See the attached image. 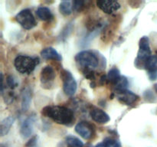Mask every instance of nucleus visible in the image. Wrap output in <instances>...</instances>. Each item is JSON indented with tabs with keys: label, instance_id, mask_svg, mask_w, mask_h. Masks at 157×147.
Returning a JSON list of instances; mask_svg holds the SVG:
<instances>
[{
	"label": "nucleus",
	"instance_id": "6ab92c4d",
	"mask_svg": "<svg viewBox=\"0 0 157 147\" xmlns=\"http://www.w3.org/2000/svg\"><path fill=\"white\" fill-rule=\"evenodd\" d=\"M121 73L120 70H118L117 67H113L111 70L109 71L108 74H107V80L110 81L112 84H115L120 79H121Z\"/></svg>",
	"mask_w": 157,
	"mask_h": 147
},
{
	"label": "nucleus",
	"instance_id": "20e7f679",
	"mask_svg": "<svg viewBox=\"0 0 157 147\" xmlns=\"http://www.w3.org/2000/svg\"><path fill=\"white\" fill-rule=\"evenodd\" d=\"M17 22L26 30L33 28L36 25V20L29 9H23L15 16Z\"/></svg>",
	"mask_w": 157,
	"mask_h": 147
},
{
	"label": "nucleus",
	"instance_id": "7ed1b4c3",
	"mask_svg": "<svg viewBox=\"0 0 157 147\" xmlns=\"http://www.w3.org/2000/svg\"><path fill=\"white\" fill-rule=\"evenodd\" d=\"M75 60L80 65L88 69V70L95 68L98 67V64H99V60H98V57L90 51H81L76 55Z\"/></svg>",
	"mask_w": 157,
	"mask_h": 147
},
{
	"label": "nucleus",
	"instance_id": "cd10ccee",
	"mask_svg": "<svg viewBox=\"0 0 157 147\" xmlns=\"http://www.w3.org/2000/svg\"><path fill=\"white\" fill-rule=\"evenodd\" d=\"M156 55H157V51H156Z\"/></svg>",
	"mask_w": 157,
	"mask_h": 147
},
{
	"label": "nucleus",
	"instance_id": "bb28decb",
	"mask_svg": "<svg viewBox=\"0 0 157 147\" xmlns=\"http://www.w3.org/2000/svg\"><path fill=\"white\" fill-rule=\"evenodd\" d=\"M154 88H155V90H156V92L157 93V84L154 85Z\"/></svg>",
	"mask_w": 157,
	"mask_h": 147
},
{
	"label": "nucleus",
	"instance_id": "5701e85b",
	"mask_svg": "<svg viewBox=\"0 0 157 147\" xmlns=\"http://www.w3.org/2000/svg\"><path fill=\"white\" fill-rule=\"evenodd\" d=\"M84 2L83 1H74L73 2V9L75 11H79L83 7Z\"/></svg>",
	"mask_w": 157,
	"mask_h": 147
},
{
	"label": "nucleus",
	"instance_id": "f3484780",
	"mask_svg": "<svg viewBox=\"0 0 157 147\" xmlns=\"http://www.w3.org/2000/svg\"><path fill=\"white\" fill-rule=\"evenodd\" d=\"M36 14L38 18L43 21H48L53 18L52 12L47 7H39L37 9Z\"/></svg>",
	"mask_w": 157,
	"mask_h": 147
},
{
	"label": "nucleus",
	"instance_id": "423d86ee",
	"mask_svg": "<svg viewBox=\"0 0 157 147\" xmlns=\"http://www.w3.org/2000/svg\"><path fill=\"white\" fill-rule=\"evenodd\" d=\"M150 56H151V50H150L149 38L148 37L144 36L140 40L139 51H138L137 58L136 61V62L142 61L144 63V61Z\"/></svg>",
	"mask_w": 157,
	"mask_h": 147
},
{
	"label": "nucleus",
	"instance_id": "ddd939ff",
	"mask_svg": "<svg viewBox=\"0 0 157 147\" xmlns=\"http://www.w3.org/2000/svg\"><path fill=\"white\" fill-rule=\"evenodd\" d=\"M144 67L148 71V74L157 73V56L151 55L144 63Z\"/></svg>",
	"mask_w": 157,
	"mask_h": 147
},
{
	"label": "nucleus",
	"instance_id": "2eb2a0df",
	"mask_svg": "<svg viewBox=\"0 0 157 147\" xmlns=\"http://www.w3.org/2000/svg\"><path fill=\"white\" fill-rule=\"evenodd\" d=\"M15 122V118L12 116H8L5 118L0 123V134L1 136H4L9 133L10 128Z\"/></svg>",
	"mask_w": 157,
	"mask_h": 147
},
{
	"label": "nucleus",
	"instance_id": "f03ea898",
	"mask_svg": "<svg viewBox=\"0 0 157 147\" xmlns=\"http://www.w3.org/2000/svg\"><path fill=\"white\" fill-rule=\"evenodd\" d=\"M38 64L36 58L25 55H19L16 57L14 61V65L17 71L23 74H29L35 70Z\"/></svg>",
	"mask_w": 157,
	"mask_h": 147
},
{
	"label": "nucleus",
	"instance_id": "dca6fc26",
	"mask_svg": "<svg viewBox=\"0 0 157 147\" xmlns=\"http://www.w3.org/2000/svg\"><path fill=\"white\" fill-rule=\"evenodd\" d=\"M31 100H32V97H31L30 90L28 88L25 89L21 94V110L22 111L25 112L29 110Z\"/></svg>",
	"mask_w": 157,
	"mask_h": 147
},
{
	"label": "nucleus",
	"instance_id": "b1692460",
	"mask_svg": "<svg viewBox=\"0 0 157 147\" xmlns=\"http://www.w3.org/2000/svg\"><path fill=\"white\" fill-rule=\"evenodd\" d=\"M7 84H8V85H9V87H11V88H14V87H15V86L17 85V84H16V83H15V80H14V78L12 77V76L8 77V78H7Z\"/></svg>",
	"mask_w": 157,
	"mask_h": 147
},
{
	"label": "nucleus",
	"instance_id": "a211bd4d",
	"mask_svg": "<svg viewBox=\"0 0 157 147\" xmlns=\"http://www.w3.org/2000/svg\"><path fill=\"white\" fill-rule=\"evenodd\" d=\"M59 10L62 15H69L73 11V2L62 1L59 5Z\"/></svg>",
	"mask_w": 157,
	"mask_h": 147
},
{
	"label": "nucleus",
	"instance_id": "393cba45",
	"mask_svg": "<svg viewBox=\"0 0 157 147\" xmlns=\"http://www.w3.org/2000/svg\"><path fill=\"white\" fill-rule=\"evenodd\" d=\"M36 141H37V137L36 136H34V137H32V139L28 142V143L26 144V145H27L28 147H34L35 145V144H36Z\"/></svg>",
	"mask_w": 157,
	"mask_h": 147
},
{
	"label": "nucleus",
	"instance_id": "6e6552de",
	"mask_svg": "<svg viewBox=\"0 0 157 147\" xmlns=\"http://www.w3.org/2000/svg\"><path fill=\"white\" fill-rule=\"evenodd\" d=\"M35 117L34 116H31L28 117L24 122L22 123L20 128V135L21 138L24 139H28L31 136L33 132V126L35 123Z\"/></svg>",
	"mask_w": 157,
	"mask_h": 147
},
{
	"label": "nucleus",
	"instance_id": "1a4fd4ad",
	"mask_svg": "<svg viewBox=\"0 0 157 147\" xmlns=\"http://www.w3.org/2000/svg\"><path fill=\"white\" fill-rule=\"evenodd\" d=\"M97 6L107 14L113 13L121 8V5L118 2L107 1V0H99L97 2Z\"/></svg>",
	"mask_w": 157,
	"mask_h": 147
},
{
	"label": "nucleus",
	"instance_id": "0eeeda50",
	"mask_svg": "<svg viewBox=\"0 0 157 147\" xmlns=\"http://www.w3.org/2000/svg\"><path fill=\"white\" fill-rule=\"evenodd\" d=\"M75 131L84 139H90L94 134L93 126L86 121L78 123L75 126Z\"/></svg>",
	"mask_w": 157,
	"mask_h": 147
},
{
	"label": "nucleus",
	"instance_id": "9d476101",
	"mask_svg": "<svg viewBox=\"0 0 157 147\" xmlns=\"http://www.w3.org/2000/svg\"><path fill=\"white\" fill-rule=\"evenodd\" d=\"M117 97L121 102L127 104V105H132L135 104L139 99V96L136 94L133 93L130 90H122V91L117 92Z\"/></svg>",
	"mask_w": 157,
	"mask_h": 147
},
{
	"label": "nucleus",
	"instance_id": "f257e3e1",
	"mask_svg": "<svg viewBox=\"0 0 157 147\" xmlns=\"http://www.w3.org/2000/svg\"><path fill=\"white\" fill-rule=\"evenodd\" d=\"M42 113L55 123L61 125H71L75 120L72 110L62 106L46 107L42 110Z\"/></svg>",
	"mask_w": 157,
	"mask_h": 147
},
{
	"label": "nucleus",
	"instance_id": "aec40b11",
	"mask_svg": "<svg viewBox=\"0 0 157 147\" xmlns=\"http://www.w3.org/2000/svg\"><path fill=\"white\" fill-rule=\"evenodd\" d=\"M66 143L68 147H83L84 143L78 137L73 136H68L65 139Z\"/></svg>",
	"mask_w": 157,
	"mask_h": 147
},
{
	"label": "nucleus",
	"instance_id": "412c9836",
	"mask_svg": "<svg viewBox=\"0 0 157 147\" xmlns=\"http://www.w3.org/2000/svg\"><path fill=\"white\" fill-rule=\"evenodd\" d=\"M115 87H116V91H122V90H127V87L128 85V81H127V78L124 77H121V79L114 84Z\"/></svg>",
	"mask_w": 157,
	"mask_h": 147
},
{
	"label": "nucleus",
	"instance_id": "4be33fe9",
	"mask_svg": "<svg viewBox=\"0 0 157 147\" xmlns=\"http://www.w3.org/2000/svg\"><path fill=\"white\" fill-rule=\"evenodd\" d=\"M103 142L104 144V147H122L119 141L110 139V138H107L104 139Z\"/></svg>",
	"mask_w": 157,
	"mask_h": 147
},
{
	"label": "nucleus",
	"instance_id": "39448f33",
	"mask_svg": "<svg viewBox=\"0 0 157 147\" xmlns=\"http://www.w3.org/2000/svg\"><path fill=\"white\" fill-rule=\"evenodd\" d=\"M63 81V90L67 96H73L77 90V82L71 74L66 70H63L61 74Z\"/></svg>",
	"mask_w": 157,
	"mask_h": 147
},
{
	"label": "nucleus",
	"instance_id": "f8f14e48",
	"mask_svg": "<svg viewBox=\"0 0 157 147\" xmlns=\"http://www.w3.org/2000/svg\"><path fill=\"white\" fill-rule=\"evenodd\" d=\"M90 116L94 121L101 124L107 123L110 119L109 115L104 110H100V109H94L93 110H91Z\"/></svg>",
	"mask_w": 157,
	"mask_h": 147
},
{
	"label": "nucleus",
	"instance_id": "9b49d317",
	"mask_svg": "<svg viewBox=\"0 0 157 147\" xmlns=\"http://www.w3.org/2000/svg\"><path fill=\"white\" fill-rule=\"evenodd\" d=\"M41 81L43 84H50L55 78V73L54 69L51 66H46L41 70L40 75Z\"/></svg>",
	"mask_w": 157,
	"mask_h": 147
},
{
	"label": "nucleus",
	"instance_id": "4468645a",
	"mask_svg": "<svg viewBox=\"0 0 157 147\" xmlns=\"http://www.w3.org/2000/svg\"><path fill=\"white\" fill-rule=\"evenodd\" d=\"M41 55L44 59H53L57 60V61H61V55L53 47H47V48L43 49L41 51Z\"/></svg>",
	"mask_w": 157,
	"mask_h": 147
},
{
	"label": "nucleus",
	"instance_id": "a878e982",
	"mask_svg": "<svg viewBox=\"0 0 157 147\" xmlns=\"http://www.w3.org/2000/svg\"><path fill=\"white\" fill-rule=\"evenodd\" d=\"M94 147H104V142H100V143H98V145H95Z\"/></svg>",
	"mask_w": 157,
	"mask_h": 147
}]
</instances>
